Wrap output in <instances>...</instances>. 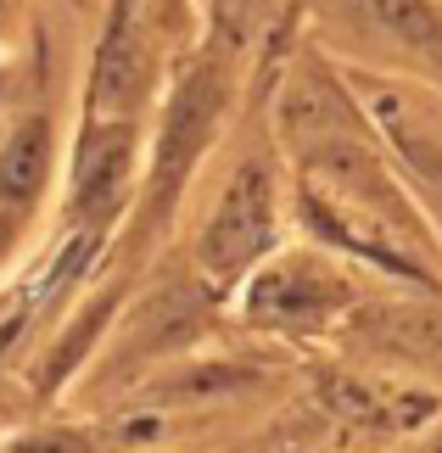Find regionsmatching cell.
Instances as JSON below:
<instances>
[{"label":"cell","mask_w":442,"mask_h":453,"mask_svg":"<svg viewBox=\"0 0 442 453\" xmlns=\"http://www.w3.org/2000/svg\"><path fill=\"white\" fill-rule=\"evenodd\" d=\"M280 230V207H275V180L263 163H241L229 173V185L219 190L213 213H207L197 235V264L213 280H241L246 269H258V257H269Z\"/></svg>","instance_id":"cell-1"},{"label":"cell","mask_w":442,"mask_h":453,"mask_svg":"<svg viewBox=\"0 0 442 453\" xmlns=\"http://www.w3.org/2000/svg\"><path fill=\"white\" fill-rule=\"evenodd\" d=\"M219 112H224V79L213 67H197L168 101V124H163V146H157V163H151V185H146V224H157L180 196L190 163L202 157V146L213 141L219 129Z\"/></svg>","instance_id":"cell-2"},{"label":"cell","mask_w":442,"mask_h":453,"mask_svg":"<svg viewBox=\"0 0 442 453\" xmlns=\"http://www.w3.org/2000/svg\"><path fill=\"white\" fill-rule=\"evenodd\" d=\"M129 173H135V129L123 124H90L74 146V173H67V213L84 224L90 235H101L123 213L129 196Z\"/></svg>","instance_id":"cell-3"},{"label":"cell","mask_w":442,"mask_h":453,"mask_svg":"<svg viewBox=\"0 0 442 453\" xmlns=\"http://www.w3.org/2000/svg\"><path fill=\"white\" fill-rule=\"evenodd\" d=\"M336 308H347V280H336L320 257H280L246 286V313L252 325L275 330H314Z\"/></svg>","instance_id":"cell-4"},{"label":"cell","mask_w":442,"mask_h":453,"mask_svg":"<svg viewBox=\"0 0 442 453\" xmlns=\"http://www.w3.org/2000/svg\"><path fill=\"white\" fill-rule=\"evenodd\" d=\"M50 168H57V141H50L45 118H23L6 146H0V264L17 252L28 219L40 213Z\"/></svg>","instance_id":"cell-5"},{"label":"cell","mask_w":442,"mask_h":453,"mask_svg":"<svg viewBox=\"0 0 442 453\" xmlns=\"http://www.w3.org/2000/svg\"><path fill=\"white\" fill-rule=\"evenodd\" d=\"M353 12L364 17V28H376L398 50L442 62V12L431 0H353Z\"/></svg>","instance_id":"cell-6"},{"label":"cell","mask_w":442,"mask_h":453,"mask_svg":"<svg viewBox=\"0 0 442 453\" xmlns=\"http://www.w3.org/2000/svg\"><path fill=\"white\" fill-rule=\"evenodd\" d=\"M6 453H90V448L74 442V437H23V442H12Z\"/></svg>","instance_id":"cell-7"},{"label":"cell","mask_w":442,"mask_h":453,"mask_svg":"<svg viewBox=\"0 0 442 453\" xmlns=\"http://www.w3.org/2000/svg\"><path fill=\"white\" fill-rule=\"evenodd\" d=\"M6 12H12V0H0V28H6Z\"/></svg>","instance_id":"cell-8"}]
</instances>
